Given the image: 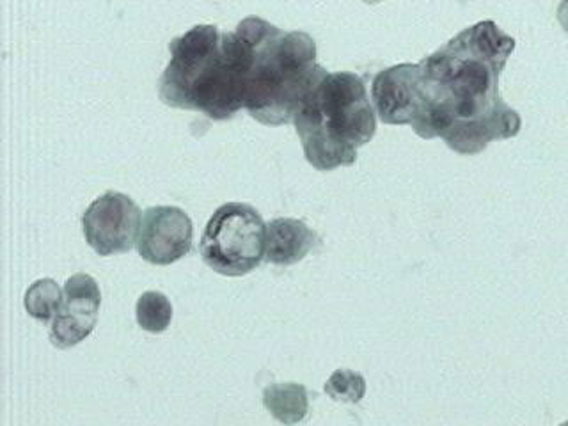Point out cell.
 <instances>
[{"mask_svg": "<svg viewBox=\"0 0 568 426\" xmlns=\"http://www.w3.org/2000/svg\"><path fill=\"white\" fill-rule=\"evenodd\" d=\"M558 20L565 31L568 32V0H561V2H559Z\"/></svg>", "mask_w": 568, "mask_h": 426, "instance_id": "cell-14", "label": "cell"}, {"mask_svg": "<svg viewBox=\"0 0 568 426\" xmlns=\"http://www.w3.org/2000/svg\"><path fill=\"white\" fill-rule=\"evenodd\" d=\"M236 27L251 44L244 109L268 126L290 123L302 98L325 73L316 62L315 40L306 32L281 31L257 17Z\"/></svg>", "mask_w": 568, "mask_h": 426, "instance_id": "cell-3", "label": "cell"}, {"mask_svg": "<svg viewBox=\"0 0 568 426\" xmlns=\"http://www.w3.org/2000/svg\"><path fill=\"white\" fill-rule=\"evenodd\" d=\"M263 404L266 410L280 419L281 423L293 425L306 417L307 393L306 387L298 384H272L263 393Z\"/></svg>", "mask_w": 568, "mask_h": 426, "instance_id": "cell-10", "label": "cell"}, {"mask_svg": "<svg viewBox=\"0 0 568 426\" xmlns=\"http://www.w3.org/2000/svg\"><path fill=\"white\" fill-rule=\"evenodd\" d=\"M171 61L159 82L165 105L230 120L245 105L251 44L244 32L195 26L169 43Z\"/></svg>", "mask_w": 568, "mask_h": 426, "instance_id": "cell-2", "label": "cell"}, {"mask_svg": "<svg viewBox=\"0 0 568 426\" xmlns=\"http://www.w3.org/2000/svg\"><path fill=\"white\" fill-rule=\"evenodd\" d=\"M142 213L132 197L106 192L89 204L82 217L85 242L100 256L129 253L138 244Z\"/></svg>", "mask_w": 568, "mask_h": 426, "instance_id": "cell-6", "label": "cell"}, {"mask_svg": "<svg viewBox=\"0 0 568 426\" xmlns=\"http://www.w3.org/2000/svg\"><path fill=\"white\" fill-rule=\"evenodd\" d=\"M102 293L88 274L71 275L64 284V297L50 328V342L58 348H71L84 342L97 325Z\"/></svg>", "mask_w": 568, "mask_h": 426, "instance_id": "cell-8", "label": "cell"}, {"mask_svg": "<svg viewBox=\"0 0 568 426\" xmlns=\"http://www.w3.org/2000/svg\"><path fill=\"white\" fill-rule=\"evenodd\" d=\"M64 292H61L53 280H38L26 293V310L32 318L43 324L55 318L62 304Z\"/></svg>", "mask_w": 568, "mask_h": 426, "instance_id": "cell-12", "label": "cell"}, {"mask_svg": "<svg viewBox=\"0 0 568 426\" xmlns=\"http://www.w3.org/2000/svg\"><path fill=\"white\" fill-rule=\"evenodd\" d=\"M293 124L307 162L318 171H333L354 164L359 148L372 141L377 112L359 75L325 71L302 98Z\"/></svg>", "mask_w": 568, "mask_h": 426, "instance_id": "cell-4", "label": "cell"}, {"mask_svg": "<svg viewBox=\"0 0 568 426\" xmlns=\"http://www.w3.org/2000/svg\"><path fill=\"white\" fill-rule=\"evenodd\" d=\"M364 2H368V4H377V2H382V0H364Z\"/></svg>", "mask_w": 568, "mask_h": 426, "instance_id": "cell-15", "label": "cell"}, {"mask_svg": "<svg viewBox=\"0 0 568 426\" xmlns=\"http://www.w3.org/2000/svg\"><path fill=\"white\" fill-rule=\"evenodd\" d=\"M266 224L251 204L226 203L215 210L201 239L203 262L227 277L253 272L265 260Z\"/></svg>", "mask_w": 568, "mask_h": 426, "instance_id": "cell-5", "label": "cell"}, {"mask_svg": "<svg viewBox=\"0 0 568 426\" xmlns=\"http://www.w3.org/2000/svg\"><path fill=\"white\" fill-rule=\"evenodd\" d=\"M135 318L142 331L153 334L164 333L173 320V304L164 293H142L135 306Z\"/></svg>", "mask_w": 568, "mask_h": 426, "instance_id": "cell-11", "label": "cell"}, {"mask_svg": "<svg viewBox=\"0 0 568 426\" xmlns=\"http://www.w3.org/2000/svg\"><path fill=\"white\" fill-rule=\"evenodd\" d=\"M192 221L176 206H151L142 215L138 251L151 265H171L192 251Z\"/></svg>", "mask_w": 568, "mask_h": 426, "instance_id": "cell-7", "label": "cell"}, {"mask_svg": "<svg viewBox=\"0 0 568 426\" xmlns=\"http://www.w3.org/2000/svg\"><path fill=\"white\" fill-rule=\"evenodd\" d=\"M325 393L334 402L359 404L366 393V382L359 373L351 372V369H337L325 384Z\"/></svg>", "mask_w": 568, "mask_h": 426, "instance_id": "cell-13", "label": "cell"}, {"mask_svg": "<svg viewBox=\"0 0 568 426\" xmlns=\"http://www.w3.org/2000/svg\"><path fill=\"white\" fill-rule=\"evenodd\" d=\"M514 50V38L485 20L417 64L382 70L372 85L378 120L410 124L419 138L443 139L460 155L515 138L523 121L499 94V77Z\"/></svg>", "mask_w": 568, "mask_h": 426, "instance_id": "cell-1", "label": "cell"}, {"mask_svg": "<svg viewBox=\"0 0 568 426\" xmlns=\"http://www.w3.org/2000/svg\"><path fill=\"white\" fill-rule=\"evenodd\" d=\"M316 235L297 219H274L266 224L265 260L274 265H293L315 247Z\"/></svg>", "mask_w": 568, "mask_h": 426, "instance_id": "cell-9", "label": "cell"}]
</instances>
